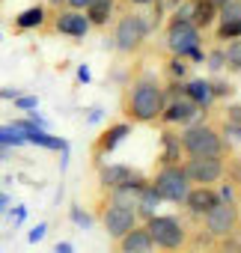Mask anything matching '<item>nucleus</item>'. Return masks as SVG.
I'll return each instance as SVG.
<instances>
[{"label":"nucleus","mask_w":241,"mask_h":253,"mask_svg":"<svg viewBox=\"0 0 241 253\" xmlns=\"http://www.w3.org/2000/svg\"><path fill=\"white\" fill-rule=\"evenodd\" d=\"M164 104H167L164 86L152 78H143L125 95V116L134 122H155V119H161Z\"/></svg>","instance_id":"1"},{"label":"nucleus","mask_w":241,"mask_h":253,"mask_svg":"<svg viewBox=\"0 0 241 253\" xmlns=\"http://www.w3.org/2000/svg\"><path fill=\"white\" fill-rule=\"evenodd\" d=\"M179 143L191 158H220L223 155V140L211 125H191L179 137Z\"/></svg>","instance_id":"2"},{"label":"nucleus","mask_w":241,"mask_h":253,"mask_svg":"<svg viewBox=\"0 0 241 253\" xmlns=\"http://www.w3.org/2000/svg\"><path fill=\"white\" fill-rule=\"evenodd\" d=\"M149 188L158 194V200H170V203H185L191 182L182 173V164H164L158 170V176L149 182Z\"/></svg>","instance_id":"3"},{"label":"nucleus","mask_w":241,"mask_h":253,"mask_svg":"<svg viewBox=\"0 0 241 253\" xmlns=\"http://www.w3.org/2000/svg\"><path fill=\"white\" fill-rule=\"evenodd\" d=\"M146 232H149L152 244L164 247V250H179L185 244V226L173 214H152L146 220Z\"/></svg>","instance_id":"4"},{"label":"nucleus","mask_w":241,"mask_h":253,"mask_svg":"<svg viewBox=\"0 0 241 253\" xmlns=\"http://www.w3.org/2000/svg\"><path fill=\"white\" fill-rule=\"evenodd\" d=\"M238 226V209L232 200H220L205 211V232L211 238H229Z\"/></svg>","instance_id":"5"},{"label":"nucleus","mask_w":241,"mask_h":253,"mask_svg":"<svg viewBox=\"0 0 241 253\" xmlns=\"http://www.w3.org/2000/svg\"><path fill=\"white\" fill-rule=\"evenodd\" d=\"M167 45L176 57H188L191 51L200 48V30L185 18H173L170 30H167Z\"/></svg>","instance_id":"6"},{"label":"nucleus","mask_w":241,"mask_h":253,"mask_svg":"<svg viewBox=\"0 0 241 253\" xmlns=\"http://www.w3.org/2000/svg\"><path fill=\"white\" fill-rule=\"evenodd\" d=\"M146 33H149V24L140 15H125L122 21L116 24V48L131 54V51L140 48V42L146 39Z\"/></svg>","instance_id":"7"},{"label":"nucleus","mask_w":241,"mask_h":253,"mask_svg":"<svg viewBox=\"0 0 241 253\" xmlns=\"http://www.w3.org/2000/svg\"><path fill=\"white\" fill-rule=\"evenodd\" d=\"M182 173L188 182L197 185H214L223 176V161L220 158H188L182 164Z\"/></svg>","instance_id":"8"},{"label":"nucleus","mask_w":241,"mask_h":253,"mask_svg":"<svg viewBox=\"0 0 241 253\" xmlns=\"http://www.w3.org/2000/svg\"><path fill=\"white\" fill-rule=\"evenodd\" d=\"M101 223H104V232L110 235V238H122V235H128L134 226H137V211H131V209H122V206H107L104 209V217H101Z\"/></svg>","instance_id":"9"},{"label":"nucleus","mask_w":241,"mask_h":253,"mask_svg":"<svg viewBox=\"0 0 241 253\" xmlns=\"http://www.w3.org/2000/svg\"><path fill=\"white\" fill-rule=\"evenodd\" d=\"M54 27H57V33H63V36H72V39H83L86 33H89V21H86V15L83 12H78V9H60V15H57V21H54Z\"/></svg>","instance_id":"10"},{"label":"nucleus","mask_w":241,"mask_h":253,"mask_svg":"<svg viewBox=\"0 0 241 253\" xmlns=\"http://www.w3.org/2000/svg\"><path fill=\"white\" fill-rule=\"evenodd\" d=\"M200 113V107L182 92V98H173V101H167L164 104V113H161V119L164 122H173V125H179V122H191L194 116Z\"/></svg>","instance_id":"11"},{"label":"nucleus","mask_w":241,"mask_h":253,"mask_svg":"<svg viewBox=\"0 0 241 253\" xmlns=\"http://www.w3.org/2000/svg\"><path fill=\"white\" fill-rule=\"evenodd\" d=\"M220 203V194L211 188V185H197V188H191L188 191V197H185V206L194 211V214H205L211 206H217Z\"/></svg>","instance_id":"12"},{"label":"nucleus","mask_w":241,"mask_h":253,"mask_svg":"<svg viewBox=\"0 0 241 253\" xmlns=\"http://www.w3.org/2000/svg\"><path fill=\"white\" fill-rule=\"evenodd\" d=\"M98 179H101V185L104 188H119V185H128V182H137V179H143L137 170H131L128 164H107V167H101V173H98Z\"/></svg>","instance_id":"13"},{"label":"nucleus","mask_w":241,"mask_h":253,"mask_svg":"<svg viewBox=\"0 0 241 253\" xmlns=\"http://www.w3.org/2000/svg\"><path fill=\"white\" fill-rule=\"evenodd\" d=\"M143 188H146V182H143V179L128 182V185H119V188H113V191H110V203H113V206H122V209L137 211V203H140Z\"/></svg>","instance_id":"14"},{"label":"nucleus","mask_w":241,"mask_h":253,"mask_svg":"<svg viewBox=\"0 0 241 253\" xmlns=\"http://www.w3.org/2000/svg\"><path fill=\"white\" fill-rule=\"evenodd\" d=\"M119 253H155V244H152L146 226H134L128 235L119 238Z\"/></svg>","instance_id":"15"},{"label":"nucleus","mask_w":241,"mask_h":253,"mask_svg":"<svg viewBox=\"0 0 241 253\" xmlns=\"http://www.w3.org/2000/svg\"><path fill=\"white\" fill-rule=\"evenodd\" d=\"M182 92H185V95H188V98H191V101H194L200 110H202V107H211V104H214V98H217V95H214V86H211V81H202V78H197V81H188Z\"/></svg>","instance_id":"16"},{"label":"nucleus","mask_w":241,"mask_h":253,"mask_svg":"<svg viewBox=\"0 0 241 253\" xmlns=\"http://www.w3.org/2000/svg\"><path fill=\"white\" fill-rule=\"evenodd\" d=\"M125 134H128V125H125V122H122V125H113V128H107V131L98 137V143H95V155L113 152L119 140H125Z\"/></svg>","instance_id":"17"},{"label":"nucleus","mask_w":241,"mask_h":253,"mask_svg":"<svg viewBox=\"0 0 241 253\" xmlns=\"http://www.w3.org/2000/svg\"><path fill=\"white\" fill-rule=\"evenodd\" d=\"M217 15V6L211 3V0H197L194 3V12H191V24L200 30V27H208Z\"/></svg>","instance_id":"18"},{"label":"nucleus","mask_w":241,"mask_h":253,"mask_svg":"<svg viewBox=\"0 0 241 253\" xmlns=\"http://www.w3.org/2000/svg\"><path fill=\"white\" fill-rule=\"evenodd\" d=\"M110 12H113V0H92L86 6V21L92 27H101V24H107Z\"/></svg>","instance_id":"19"},{"label":"nucleus","mask_w":241,"mask_h":253,"mask_svg":"<svg viewBox=\"0 0 241 253\" xmlns=\"http://www.w3.org/2000/svg\"><path fill=\"white\" fill-rule=\"evenodd\" d=\"M45 21V9L42 6H30V9H24L18 18H15V27L18 30H33V27H39Z\"/></svg>","instance_id":"20"},{"label":"nucleus","mask_w":241,"mask_h":253,"mask_svg":"<svg viewBox=\"0 0 241 253\" xmlns=\"http://www.w3.org/2000/svg\"><path fill=\"white\" fill-rule=\"evenodd\" d=\"M223 60H226V69L229 72H241V39H232L229 48L223 51Z\"/></svg>","instance_id":"21"},{"label":"nucleus","mask_w":241,"mask_h":253,"mask_svg":"<svg viewBox=\"0 0 241 253\" xmlns=\"http://www.w3.org/2000/svg\"><path fill=\"white\" fill-rule=\"evenodd\" d=\"M0 146H24V134L15 125H0Z\"/></svg>","instance_id":"22"},{"label":"nucleus","mask_w":241,"mask_h":253,"mask_svg":"<svg viewBox=\"0 0 241 253\" xmlns=\"http://www.w3.org/2000/svg\"><path fill=\"white\" fill-rule=\"evenodd\" d=\"M158 203H161V200H158V194H155V191L149 188V182H146V188H143V194H140V203H137V209H140L143 214H149V217H152Z\"/></svg>","instance_id":"23"},{"label":"nucleus","mask_w":241,"mask_h":253,"mask_svg":"<svg viewBox=\"0 0 241 253\" xmlns=\"http://www.w3.org/2000/svg\"><path fill=\"white\" fill-rule=\"evenodd\" d=\"M229 21H241V0L220 6V24H229Z\"/></svg>","instance_id":"24"},{"label":"nucleus","mask_w":241,"mask_h":253,"mask_svg":"<svg viewBox=\"0 0 241 253\" xmlns=\"http://www.w3.org/2000/svg\"><path fill=\"white\" fill-rule=\"evenodd\" d=\"M217 39H220V42H229V39H241V21H229V24H220V27H217Z\"/></svg>","instance_id":"25"},{"label":"nucleus","mask_w":241,"mask_h":253,"mask_svg":"<svg viewBox=\"0 0 241 253\" xmlns=\"http://www.w3.org/2000/svg\"><path fill=\"white\" fill-rule=\"evenodd\" d=\"M164 143H167V149H164V164H176V158L182 155V143H179V140H173L170 134L164 137Z\"/></svg>","instance_id":"26"},{"label":"nucleus","mask_w":241,"mask_h":253,"mask_svg":"<svg viewBox=\"0 0 241 253\" xmlns=\"http://www.w3.org/2000/svg\"><path fill=\"white\" fill-rule=\"evenodd\" d=\"M223 134H226V140H229V143H241V125L226 122V125H223Z\"/></svg>","instance_id":"27"},{"label":"nucleus","mask_w":241,"mask_h":253,"mask_svg":"<svg viewBox=\"0 0 241 253\" xmlns=\"http://www.w3.org/2000/svg\"><path fill=\"white\" fill-rule=\"evenodd\" d=\"M45 235H48V223H39V226H33V229L27 232V241H30V244H39Z\"/></svg>","instance_id":"28"},{"label":"nucleus","mask_w":241,"mask_h":253,"mask_svg":"<svg viewBox=\"0 0 241 253\" xmlns=\"http://www.w3.org/2000/svg\"><path fill=\"white\" fill-rule=\"evenodd\" d=\"M223 66H226L223 51H220V48H217V51H211V54H208V69H214V72H217V69H223Z\"/></svg>","instance_id":"29"},{"label":"nucleus","mask_w":241,"mask_h":253,"mask_svg":"<svg viewBox=\"0 0 241 253\" xmlns=\"http://www.w3.org/2000/svg\"><path fill=\"white\" fill-rule=\"evenodd\" d=\"M36 104H39L36 95H18V98H15V107H21V110H33Z\"/></svg>","instance_id":"30"},{"label":"nucleus","mask_w":241,"mask_h":253,"mask_svg":"<svg viewBox=\"0 0 241 253\" xmlns=\"http://www.w3.org/2000/svg\"><path fill=\"white\" fill-rule=\"evenodd\" d=\"M170 72H173L176 78H185V75H188V63H185V57H176L173 66H170Z\"/></svg>","instance_id":"31"},{"label":"nucleus","mask_w":241,"mask_h":253,"mask_svg":"<svg viewBox=\"0 0 241 253\" xmlns=\"http://www.w3.org/2000/svg\"><path fill=\"white\" fill-rule=\"evenodd\" d=\"M226 122H235V125H241V104H232V107L226 110Z\"/></svg>","instance_id":"32"},{"label":"nucleus","mask_w":241,"mask_h":253,"mask_svg":"<svg viewBox=\"0 0 241 253\" xmlns=\"http://www.w3.org/2000/svg\"><path fill=\"white\" fill-rule=\"evenodd\" d=\"M72 220L80 223V226H89V214H83L80 209H72Z\"/></svg>","instance_id":"33"},{"label":"nucleus","mask_w":241,"mask_h":253,"mask_svg":"<svg viewBox=\"0 0 241 253\" xmlns=\"http://www.w3.org/2000/svg\"><path fill=\"white\" fill-rule=\"evenodd\" d=\"M89 3H92V0H66V6H69V9H78V12H83Z\"/></svg>","instance_id":"34"},{"label":"nucleus","mask_w":241,"mask_h":253,"mask_svg":"<svg viewBox=\"0 0 241 253\" xmlns=\"http://www.w3.org/2000/svg\"><path fill=\"white\" fill-rule=\"evenodd\" d=\"M54 253H75V247H72V241H57Z\"/></svg>","instance_id":"35"},{"label":"nucleus","mask_w":241,"mask_h":253,"mask_svg":"<svg viewBox=\"0 0 241 253\" xmlns=\"http://www.w3.org/2000/svg\"><path fill=\"white\" fill-rule=\"evenodd\" d=\"M223 253H241V241H226L223 244Z\"/></svg>","instance_id":"36"},{"label":"nucleus","mask_w":241,"mask_h":253,"mask_svg":"<svg viewBox=\"0 0 241 253\" xmlns=\"http://www.w3.org/2000/svg\"><path fill=\"white\" fill-rule=\"evenodd\" d=\"M78 78H80L83 84H89V69H86V66H80V69H78Z\"/></svg>","instance_id":"37"},{"label":"nucleus","mask_w":241,"mask_h":253,"mask_svg":"<svg viewBox=\"0 0 241 253\" xmlns=\"http://www.w3.org/2000/svg\"><path fill=\"white\" fill-rule=\"evenodd\" d=\"M24 214H27V209H24V206H18V209H15V223H21V220H24Z\"/></svg>","instance_id":"38"},{"label":"nucleus","mask_w":241,"mask_h":253,"mask_svg":"<svg viewBox=\"0 0 241 253\" xmlns=\"http://www.w3.org/2000/svg\"><path fill=\"white\" fill-rule=\"evenodd\" d=\"M128 3H134V6H146V3H152V0H128Z\"/></svg>","instance_id":"39"},{"label":"nucleus","mask_w":241,"mask_h":253,"mask_svg":"<svg viewBox=\"0 0 241 253\" xmlns=\"http://www.w3.org/2000/svg\"><path fill=\"white\" fill-rule=\"evenodd\" d=\"M214 6H226V3H232V0H211Z\"/></svg>","instance_id":"40"},{"label":"nucleus","mask_w":241,"mask_h":253,"mask_svg":"<svg viewBox=\"0 0 241 253\" xmlns=\"http://www.w3.org/2000/svg\"><path fill=\"white\" fill-rule=\"evenodd\" d=\"M6 203H9V197H6V194H0V209H3Z\"/></svg>","instance_id":"41"},{"label":"nucleus","mask_w":241,"mask_h":253,"mask_svg":"<svg viewBox=\"0 0 241 253\" xmlns=\"http://www.w3.org/2000/svg\"><path fill=\"white\" fill-rule=\"evenodd\" d=\"M48 3H51V6H63V3H66V0H48Z\"/></svg>","instance_id":"42"}]
</instances>
